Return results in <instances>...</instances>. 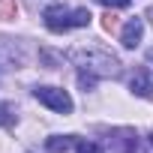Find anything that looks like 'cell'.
<instances>
[{"instance_id":"3957f363","label":"cell","mask_w":153,"mask_h":153,"mask_svg":"<svg viewBox=\"0 0 153 153\" xmlns=\"http://www.w3.org/2000/svg\"><path fill=\"white\" fill-rule=\"evenodd\" d=\"M45 24H48V30H54V33H66V30L72 27V12L63 9V6H48V9H45Z\"/></svg>"},{"instance_id":"2e32d148","label":"cell","mask_w":153,"mask_h":153,"mask_svg":"<svg viewBox=\"0 0 153 153\" xmlns=\"http://www.w3.org/2000/svg\"><path fill=\"white\" fill-rule=\"evenodd\" d=\"M150 141H153V135H150Z\"/></svg>"},{"instance_id":"5bb4252c","label":"cell","mask_w":153,"mask_h":153,"mask_svg":"<svg viewBox=\"0 0 153 153\" xmlns=\"http://www.w3.org/2000/svg\"><path fill=\"white\" fill-rule=\"evenodd\" d=\"M99 3H105L108 9H123V6H129V0H99Z\"/></svg>"},{"instance_id":"5b68a950","label":"cell","mask_w":153,"mask_h":153,"mask_svg":"<svg viewBox=\"0 0 153 153\" xmlns=\"http://www.w3.org/2000/svg\"><path fill=\"white\" fill-rule=\"evenodd\" d=\"M129 87H132V93H135V96L147 99V96L153 93V81H150V72H147V69H135V75H132Z\"/></svg>"},{"instance_id":"4fadbf2b","label":"cell","mask_w":153,"mask_h":153,"mask_svg":"<svg viewBox=\"0 0 153 153\" xmlns=\"http://www.w3.org/2000/svg\"><path fill=\"white\" fill-rule=\"evenodd\" d=\"M78 153H102V147L93 144V141H81V144H78Z\"/></svg>"},{"instance_id":"9c48e42d","label":"cell","mask_w":153,"mask_h":153,"mask_svg":"<svg viewBox=\"0 0 153 153\" xmlns=\"http://www.w3.org/2000/svg\"><path fill=\"white\" fill-rule=\"evenodd\" d=\"M15 15H18V3H15V0H0V18L12 21Z\"/></svg>"},{"instance_id":"277c9868","label":"cell","mask_w":153,"mask_h":153,"mask_svg":"<svg viewBox=\"0 0 153 153\" xmlns=\"http://www.w3.org/2000/svg\"><path fill=\"white\" fill-rule=\"evenodd\" d=\"M141 33H144V21H141V18H129V21L123 24L120 42H123L126 48H135V45L141 42Z\"/></svg>"},{"instance_id":"30bf717a","label":"cell","mask_w":153,"mask_h":153,"mask_svg":"<svg viewBox=\"0 0 153 153\" xmlns=\"http://www.w3.org/2000/svg\"><path fill=\"white\" fill-rule=\"evenodd\" d=\"M0 126H15V111H12V105H6V102H0Z\"/></svg>"},{"instance_id":"7c38bea8","label":"cell","mask_w":153,"mask_h":153,"mask_svg":"<svg viewBox=\"0 0 153 153\" xmlns=\"http://www.w3.org/2000/svg\"><path fill=\"white\" fill-rule=\"evenodd\" d=\"M78 84H81L84 90H93V84H96V78H93V72H84V69H81V75H78Z\"/></svg>"},{"instance_id":"7a4b0ae2","label":"cell","mask_w":153,"mask_h":153,"mask_svg":"<svg viewBox=\"0 0 153 153\" xmlns=\"http://www.w3.org/2000/svg\"><path fill=\"white\" fill-rule=\"evenodd\" d=\"M33 96H36L42 105H48L51 111H60V114H69V111H72V99H69V93L60 90V87H36Z\"/></svg>"},{"instance_id":"6da1fadb","label":"cell","mask_w":153,"mask_h":153,"mask_svg":"<svg viewBox=\"0 0 153 153\" xmlns=\"http://www.w3.org/2000/svg\"><path fill=\"white\" fill-rule=\"evenodd\" d=\"M69 60L72 63H78L84 72H93V75H102V78H117V75L123 72V66H120V60L111 54V51H105V48H99V45H87V48H72L69 51Z\"/></svg>"},{"instance_id":"52a82bcc","label":"cell","mask_w":153,"mask_h":153,"mask_svg":"<svg viewBox=\"0 0 153 153\" xmlns=\"http://www.w3.org/2000/svg\"><path fill=\"white\" fill-rule=\"evenodd\" d=\"M72 147H78V144H75V138L72 135H57V138H48V150L51 153H66V150H72Z\"/></svg>"},{"instance_id":"8fae6325","label":"cell","mask_w":153,"mask_h":153,"mask_svg":"<svg viewBox=\"0 0 153 153\" xmlns=\"http://www.w3.org/2000/svg\"><path fill=\"white\" fill-rule=\"evenodd\" d=\"M90 18H93L90 9H75V12H72V27H87Z\"/></svg>"},{"instance_id":"8992f818","label":"cell","mask_w":153,"mask_h":153,"mask_svg":"<svg viewBox=\"0 0 153 153\" xmlns=\"http://www.w3.org/2000/svg\"><path fill=\"white\" fill-rule=\"evenodd\" d=\"M117 135H120L117 138V153H141V144H138V138L129 129H120Z\"/></svg>"},{"instance_id":"ba28073f","label":"cell","mask_w":153,"mask_h":153,"mask_svg":"<svg viewBox=\"0 0 153 153\" xmlns=\"http://www.w3.org/2000/svg\"><path fill=\"white\" fill-rule=\"evenodd\" d=\"M102 30H105V33H117V30H120V15L108 9V12L102 15Z\"/></svg>"},{"instance_id":"9a60e30c","label":"cell","mask_w":153,"mask_h":153,"mask_svg":"<svg viewBox=\"0 0 153 153\" xmlns=\"http://www.w3.org/2000/svg\"><path fill=\"white\" fill-rule=\"evenodd\" d=\"M147 15H150V18H153V6H150V12H147Z\"/></svg>"}]
</instances>
